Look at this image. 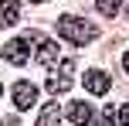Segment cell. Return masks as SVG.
<instances>
[{
	"mask_svg": "<svg viewBox=\"0 0 129 126\" xmlns=\"http://www.w3.org/2000/svg\"><path fill=\"white\" fill-rule=\"evenodd\" d=\"M58 34L71 44H88V41L99 38V27L88 24L85 17H71V14H61L58 17Z\"/></svg>",
	"mask_w": 129,
	"mask_h": 126,
	"instance_id": "1",
	"label": "cell"
},
{
	"mask_svg": "<svg viewBox=\"0 0 129 126\" xmlns=\"http://www.w3.org/2000/svg\"><path fill=\"white\" fill-rule=\"evenodd\" d=\"M31 41H38V34H34V31H24L20 38L7 41V44H4V58L10 61V65H24V61L31 58Z\"/></svg>",
	"mask_w": 129,
	"mask_h": 126,
	"instance_id": "2",
	"label": "cell"
},
{
	"mask_svg": "<svg viewBox=\"0 0 129 126\" xmlns=\"http://www.w3.org/2000/svg\"><path fill=\"white\" fill-rule=\"evenodd\" d=\"M71 79H75V61H71V58H64L61 65H58V72H54V75H48L44 89H48L51 95H61V92H68V89H71Z\"/></svg>",
	"mask_w": 129,
	"mask_h": 126,
	"instance_id": "3",
	"label": "cell"
},
{
	"mask_svg": "<svg viewBox=\"0 0 129 126\" xmlns=\"http://www.w3.org/2000/svg\"><path fill=\"white\" fill-rule=\"evenodd\" d=\"M34 99H38L34 82H14V106H17V109H31Z\"/></svg>",
	"mask_w": 129,
	"mask_h": 126,
	"instance_id": "4",
	"label": "cell"
},
{
	"mask_svg": "<svg viewBox=\"0 0 129 126\" xmlns=\"http://www.w3.org/2000/svg\"><path fill=\"white\" fill-rule=\"evenodd\" d=\"M82 82H85V89H88L92 95H105V92L112 89V79H109L105 72H85Z\"/></svg>",
	"mask_w": 129,
	"mask_h": 126,
	"instance_id": "5",
	"label": "cell"
},
{
	"mask_svg": "<svg viewBox=\"0 0 129 126\" xmlns=\"http://www.w3.org/2000/svg\"><path fill=\"white\" fill-rule=\"evenodd\" d=\"M64 116H68L71 126H92V106L88 102H71L64 109Z\"/></svg>",
	"mask_w": 129,
	"mask_h": 126,
	"instance_id": "6",
	"label": "cell"
},
{
	"mask_svg": "<svg viewBox=\"0 0 129 126\" xmlns=\"http://www.w3.org/2000/svg\"><path fill=\"white\" fill-rule=\"evenodd\" d=\"M20 17V4L17 0H0V31L4 27H14Z\"/></svg>",
	"mask_w": 129,
	"mask_h": 126,
	"instance_id": "7",
	"label": "cell"
},
{
	"mask_svg": "<svg viewBox=\"0 0 129 126\" xmlns=\"http://www.w3.org/2000/svg\"><path fill=\"white\" fill-rule=\"evenodd\" d=\"M58 123H61V109H58V102H48V106L38 113V123H34V126H58Z\"/></svg>",
	"mask_w": 129,
	"mask_h": 126,
	"instance_id": "8",
	"label": "cell"
},
{
	"mask_svg": "<svg viewBox=\"0 0 129 126\" xmlns=\"http://www.w3.org/2000/svg\"><path fill=\"white\" fill-rule=\"evenodd\" d=\"M38 61H41L44 68H51L54 61H58V44H54L51 38H48V41H41V48H38Z\"/></svg>",
	"mask_w": 129,
	"mask_h": 126,
	"instance_id": "9",
	"label": "cell"
},
{
	"mask_svg": "<svg viewBox=\"0 0 129 126\" xmlns=\"http://www.w3.org/2000/svg\"><path fill=\"white\" fill-rule=\"evenodd\" d=\"M119 4H122V0H95L99 14H105V17H116V14H119Z\"/></svg>",
	"mask_w": 129,
	"mask_h": 126,
	"instance_id": "10",
	"label": "cell"
},
{
	"mask_svg": "<svg viewBox=\"0 0 129 126\" xmlns=\"http://www.w3.org/2000/svg\"><path fill=\"white\" fill-rule=\"evenodd\" d=\"M102 126H116V116H112L109 106H105V113H102Z\"/></svg>",
	"mask_w": 129,
	"mask_h": 126,
	"instance_id": "11",
	"label": "cell"
},
{
	"mask_svg": "<svg viewBox=\"0 0 129 126\" xmlns=\"http://www.w3.org/2000/svg\"><path fill=\"white\" fill-rule=\"evenodd\" d=\"M119 126H129V102L119 109Z\"/></svg>",
	"mask_w": 129,
	"mask_h": 126,
	"instance_id": "12",
	"label": "cell"
},
{
	"mask_svg": "<svg viewBox=\"0 0 129 126\" xmlns=\"http://www.w3.org/2000/svg\"><path fill=\"white\" fill-rule=\"evenodd\" d=\"M122 68H126V75H129V51L122 55Z\"/></svg>",
	"mask_w": 129,
	"mask_h": 126,
	"instance_id": "13",
	"label": "cell"
},
{
	"mask_svg": "<svg viewBox=\"0 0 129 126\" xmlns=\"http://www.w3.org/2000/svg\"><path fill=\"white\" fill-rule=\"evenodd\" d=\"M34 4H44V0H34Z\"/></svg>",
	"mask_w": 129,
	"mask_h": 126,
	"instance_id": "14",
	"label": "cell"
},
{
	"mask_svg": "<svg viewBox=\"0 0 129 126\" xmlns=\"http://www.w3.org/2000/svg\"><path fill=\"white\" fill-rule=\"evenodd\" d=\"M0 95H4V85H0Z\"/></svg>",
	"mask_w": 129,
	"mask_h": 126,
	"instance_id": "15",
	"label": "cell"
}]
</instances>
